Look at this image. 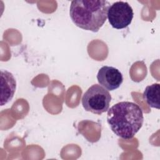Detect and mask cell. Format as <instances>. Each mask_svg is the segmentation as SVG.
<instances>
[{
    "label": "cell",
    "instance_id": "1",
    "mask_svg": "<svg viewBox=\"0 0 160 160\" xmlns=\"http://www.w3.org/2000/svg\"><path fill=\"white\" fill-rule=\"evenodd\" d=\"M107 121L116 135L124 139H130L141 128L144 116L139 105L132 102L122 101L110 108Z\"/></svg>",
    "mask_w": 160,
    "mask_h": 160
},
{
    "label": "cell",
    "instance_id": "3",
    "mask_svg": "<svg viewBox=\"0 0 160 160\" xmlns=\"http://www.w3.org/2000/svg\"><path fill=\"white\" fill-rule=\"evenodd\" d=\"M111 101L109 91L99 84L91 86L84 93L82 104L84 109L96 114H101L107 111Z\"/></svg>",
    "mask_w": 160,
    "mask_h": 160
},
{
    "label": "cell",
    "instance_id": "7",
    "mask_svg": "<svg viewBox=\"0 0 160 160\" xmlns=\"http://www.w3.org/2000/svg\"><path fill=\"white\" fill-rule=\"evenodd\" d=\"M159 94L160 85L158 83H154L146 88L143 93V98L149 106L159 109Z\"/></svg>",
    "mask_w": 160,
    "mask_h": 160
},
{
    "label": "cell",
    "instance_id": "2",
    "mask_svg": "<svg viewBox=\"0 0 160 160\" xmlns=\"http://www.w3.org/2000/svg\"><path fill=\"white\" fill-rule=\"evenodd\" d=\"M109 7L107 1L75 0L71 3L69 14L76 26L96 32L106 21Z\"/></svg>",
    "mask_w": 160,
    "mask_h": 160
},
{
    "label": "cell",
    "instance_id": "4",
    "mask_svg": "<svg viewBox=\"0 0 160 160\" xmlns=\"http://www.w3.org/2000/svg\"><path fill=\"white\" fill-rule=\"evenodd\" d=\"M107 16L113 28L121 29L128 27L131 23L134 12L127 2L117 1L109 6Z\"/></svg>",
    "mask_w": 160,
    "mask_h": 160
},
{
    "label": "cell",
    "instance_id": "6",
    "mask_svg": "<svg viewBox=\"0 0 160 160\" xmlns=\"http://www.w3.org/2000/svg\"><path fill=\"white\" fill-rule=\"evenodd\" d=\"M1 105L3 106L9 102L13 98L16 88V81L12 74L6 70H1Z\"/></svg>",
    "mask_w": 160,
    "mask_h": 160
},
{
    "label": "cell",
    "instance_id": "5",
    "mask_svg": "<svg viewBox=\"0 0 160 160\" xmlns=\"http://www.w3.org/2000/svg\"><path fill=\"white\" fill-rule=\"evenodd\" d=\"M97 79L101 86L108 91L118 89L122 83L123 77L121 72L112 66H104L99 70Z\"/></svg>",
    "mask_w": 160,
    "mask_h": 160
}]
</instances>
